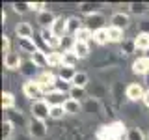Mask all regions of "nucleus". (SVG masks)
I'll return each instance as SVG.
<instances>
[{
    "label": "nucleus",
    "instance_id": "24",
    "mask_svg": "<svg viewBox=\"0 0 149 140\" xmlns=\"http://www.w3.org/2000/svg\"><path fill=\"white\" fill-rule=\"evenodd\" d=\"M99 9H101V4H90V2H84L78 6V11L84 13V15H93V13H99Z\"/></svg>",
    "mask_w": 149,
    "mask_h": 140
},
{
    "label": "nucleus",
    "instance_id": "27",
    "mask_svg": "<svg viewBox=\"0 0 149 140\" xmlns=\"http://www.w3.org/2000/svg\"><path fill=\"white\" fill-rule=\"evenodd\" d=\"M13 133H15V125L9 120H4L2 121V140H11Z\"/></svg>",
    "mask_w": 149,
    "mask_h": 140
},
{
    "label": "nucleus",
    "instance_id": "36",
    "mask_svg": "<svg viewBox=\"0 0 149 140\" xmlns=\"http://www.w3.org/2000/svg\"><path fill=\"white\" fill-rule=\"evenodd\" d=\"M74 75H77V71H74L73 67H60L58 69V77L63 78V80H67V82H73Z\"/></svg>",
    "mask_w": 149,
    "mask_h": 140
},
{
    "label": "nucleus",
    "instance_id": "33",
    "mask_svg": "<svg viewBox=\"0 0 149 140\" xmlns=\"http://www.w3.org/2000/svg\"><path fill=\"white\" fill-rule=\"evenodd\" d=\"M74 39H77V41H84V43H90V39H93V32L88 30L86 26H82L80 30L74 34Z\"/></svg>",
    "mask_w": 149,
    "mask_h": 140
},
{
    "label": "nucleus",
    "instance_id": "45",
    "mask_svg": "<svg viewBox=\"0 0 149 140\" xmlns=\"http://www.w3.org/2000/svg\"><path fill=\"white\" fill-rule=\"evenodd\" d=\"M108 140H119V138H108Z\"/></svg>",
    "mask_w": 149,
    "mask_h": 140
},
{
    "label": "nucleus",
    "instance_id": "13",
    "mask_svg": "<svg viewBox=\"0 0 149 140\" xmlns=\"http://www.w3.org/2000/svg\"><path fill=\"white\" fill-rule=\"evenodd\" d=\"M56 17L52 11H49V9H45V11H41L39 15H37V22H39V26H41V30L43 28H52V24L56 22Z\"/></svg>",
    "mask_w": 149,
    "mask_h": 140
},
{
    "label": "nucleus",
    "instance_id": "5",
    "mask_svg": "<svg viewBox=\"0 0 149 140\" xmlns=\"http://www.w3.org/2000/svg\"><path fill=\"white\" fill-rule=\"evenodd\" d=\"M104 22H106V17L102 15L101 11H99V13H93V15L84 17V26H86L88 30H91V32H97V30H102V28H106Z\"/></svg>",
    "mask_w": 149,
    "mask_h": 140
},
{
    "label": "nucleus",
    "instance_id": "43",
    "mask_svg": "<svg viewBox=\"0 0 149 140\" xmlns=\"http://www.w3.org/2000/svg\"><path fill=\"white\" fill-rule=\"evenodd\" d=\"M2 50H4V54L11 52V43H9V37L8 36H2Z\"/></svg>",
    "mask_w": 149,
    "mask_h": 140
},
{
    "label": "nucleus",
    "instance_id": "41",
    "mask_svg": "<svg viewBox=\"0 0 149 140\" xmlns=\"http://www.w3.org/2000/svg\"><path fill=\"white\" fill-rule=\"evenodd\" d=\"M138 34H149V21L147 19L138 22Z\"/></svg>",
    "mask_w": 149,
    "mask_h": 140
},
{
    "label": "nucleus",
    "instance_id": "22",
    "mask_svg": "<svg viewBox=\"0 0 149 140\" xmlns=\"http://www.w3.org/2000/svg\"><path fill=\"white\" fill-rule=\"evenodd\" d=\"M19 47L28 54H36L37 50H39L37 45H36V41H34V37H30V39H19Z\"/></svg>",
    "mask_w": 149,
    "mask_h": 140
},
{
    "label": "nucleus",
    "instance_id": "31",
    "mask_svg": "<svg viewBox=\"0 0 149 140\" xmlns=\"http://www.w3.org/2000/svg\"><path fill=\"white\" fill-rule=\"evenodd\" d=\"M32 62H34L37 67H49V60H47V52L43 50H37L36 54H32Z\"/></svg>",
    "mask_w": 149,
    "mask_h": 140
},
{
    "label": "nucleus",
    "instance_id": "28",
    "mask_svg": "<svg viewBox=\"0 0 149 140\" xmlns=\"http://www.w3.org/2000/svg\"><path fill=\"white\" fill-rule=\"evenodd\" d=\"M125 140H147V136L143 134V131L140 127H130L125 134Z\"/></svg>",
    "mask_w": 149,
    "mask_h": 140
},
{
    "label": "nucleus",
    "instance_id": "17",
    "mask_svg": "<svg viewBox=\"0 0 149 140\" xmlns=\"http://www.w3.org/2000/svg\"><path fill=\"white\" fill-rule=\"evenodd\" d=\"M71 50L74 54L78 56V58H88L90 56V43H84V41H77L73 39V45H71Z\"/></svg>",
    "mask_w": 149,
    "mask_h": 140
},
{
    "label": "nucleus",
    "instance_id": "26",
    "mask_svg": "<svg viewBox=\"0 0 149 140\" xmlns=\"http://www.w3.org/2000/svg\"><path fill=\"white\" fill-rule=\"evenodd\" d=\"M63 110L67 112V114H78V112L82 110V103L74 101V99H67L65 105H63Z\"/></svg>",
    "mask_w": 149,
    "mask_h": 140
},
{
    "label": "nucleus",
    "instance_id": "32",
    "mask_svg": "<svg viewBox=\"0 0 149 140\" xmlns=\"http://www.w3.org/2000/svg\"><path fill=\"white\" fill-rule=\"evenodd\" d=\"M90 82V77H88V73H84V71H77V75H74V78H73V86H78V88H86V84Z\"/></svg>",
    "mask_w": 149,
    "mask_h": 140
},
{
    "label": "nucleus",
    "instance_id": "25",
    "mask_svg": "<svg viewBox=\"0 0 149 140\" xmlns=\"http://www.w3.org/2000/svg\"><path fill=\"white\" fill-rule=\"evenodd\" d=\"M2 108L6 112L15 108V95L11 92H2Z\"/></svg>",
    "mask_w": 149,
    "mask_h": 140
},
{
    "label": "nucleus",
    "instance_id": "39",
    "mask_svg": "<svg viewBox=\"0 0 149 140\" xmlns=\"http://www.w3.org/2000/svg\"><path fill=\"white\" fill-rule=\"evenodd\" d=\"M67 112L63 110V106H50V120H62Z\"/></svg>",
    "mask_w": 149,
    "mask_h": 140
},
{
    "label": "nucleus",
    "instance_id": "9",
    "mask_svg": "<svg viewBox=\"0 0 149 140\" xmlns=\"http://www.w3.org/2000/svg\"><path fill=\"white\" fill-rule=\"evenodd\" d=\"M129 24H130V17L127 15V13H123V11L112 13L110 26H116V28H119V30H125V28H129Z\"/></svg>",
    "mask_w": 149,
    "mask_h": 140
},
{
    "label": "nucleus",
    "instance_id": "42",
    "mask_svg": "<svg viewBox=\"0 0 149 140\" xmlns=\"http://www.w3.org/2000/svg\"><path fill=\"white\" fill-rule=\"evenodd\" d=\"M30 9H32V11H36L37 15H39L41 11H45V4H43V2H30Z\"/></svg>",
    "mask_w": 149,
    "mask_h": 140
},
{
    "label": "nucleus",
    "instance_id": "34",
    "mask_svg": "<svg viewBox=\"0 0 149 140\" xmlns=\"http://www.w3.org/2000/svg\"><path fill=\"white\" fill-rule=\"evenodd\" d=\"M49 67H62V52H47Z\"/></svg>",
    "mask_w": 149,
    "mask_h": 140
},
{
    "label": "nucleus",
    "instance_id": "4",
    "mask_svg": "<svg viewBox=\"0 0 149 140\" xmlns=\"http://www.w3.org/2000/svg\"><path fill=\"white\" fill-rule=\"evenodd\" d=\"M22 93H24V95L28 97V99H32V101H37V99H43V88L39 86V82L36 80H26L24 82V86H22Z\"/></svg>",
    "mask_w": 149,
    "mask_h": 140
},
{
    "label": "nucleus",
    "instance_id": "18",
    "mask_svg": "<svg viewBox=\"0 0 149 140\" xmlns=\"http://www.w3.org/2000/svg\"><path fill=\"white\" fill-rule=\"evenodd\" d=\"M50 32H52L56 37H62V39H63V36H67V19L58 17L56 22L52 24V28H50Z\"/></svg>",
    "mask_w": 149,
    "mask_h": 140
},
{
    "label": "nucleus",
    "instance_id": "8",
    "mask_svg": "<svg viewBox=\"0 0 149 140\" xmlns=\"http://www.w3.org/2000/svg\"><path fill=\"white\" fill-rule=\"evenodd\" d=\"M22 65V58L19 56V52L11 50V52L4 54V67L9 69V71H15V69H21Z\"/></svg>",
    "mask_w": 149,
    "mask_h": 140
},
{
    "label": "nucleus",
    "instance_id": "16",
    "mask_svg": "<svg viewBox=\"0 0 149 140\" xmlns=\"http://www.w3.org/2000/svg\"><path fill=\"white\" fill-rule=\"evenodd\" d=\"M15 34L19 36V39H30V37L34 36V28H32L30 22L22 21L15 26Z\"/></svg>",
    "mask_w": 149,
    "mask_h": 140
},
{
    "label": "nucleus",
    "instance_id": "30",
    "mask_svg": "<svg viewBox=\"0 0 149 140\" xmlns=\"http://www.w3.org/2000/svg\"><path fill=\"white\" fill-rule=\"evenodd\" d=\"M69 99H74V101H86V88H78V86H73L71 92H69Z\"/></svg>",
    "mask_w": 149,
    "mask_h": 140
},
{
    "label": "nucleus",
    "instance_id": "1",
    "mask_svg": "<svg viewBox=\"0 0 149 140\" xmlns=\"http://www.w3.org/2000/svg\"><path fill=\"white\" fill-rule=\"evenodd\" d=\"M127 127H125L123 121H112V123H106V125H101L97 129V138L99 140H108V138H119L127 134Z\"/></svg>",
    "mask_w": 149,
    "mask_h": 140
},
{
    "label": "nucleus",
    "instance_id": "40",
    "mask_svg": "<svg viewBox=\"0 0 149 140\" xmlns=\"http://www.w3.org/2000/svg\"><path fill=\"white\" fill-rule=\"evenodd\" d=\"M125 47H121V54H130L134 49H136V45H134V39L132 41H123Z\"/></svg>",
    "mask_w": 149,
    "mask_h": 140
},
{
    "label": "nucleus",
    "instance_id": "6",
    "mask_svg": "<svg viewBox=\"0 0 149 140\" xmlns=\"http://www.w3.org/2000/svg\"><path fill=\"white\" fill-rule=\"evenodd\" d=\"M56 78H58V77H56L54 73H50V69H49V71L45 69V71H41L39 75H37L36 80L39 82V86L43 88V92H45V93H49V92H52V90H54V82H56Z\"/></svg>",
    "mask_w": 149,
    "mask_h": 140
},
{
    "label": "nucleus",
    "instance_id": "38",
    "mask_svg": "<svg viewBox=\"0 0 149 140\" xmlns=\"http://www.w3.org/2000/svg\"><path fill=\"white\" fill-rule=\"evenodd\" d=\"M11 8H13V11L21 13V15H24V13L32 11V9H30V2H13Z\"/></svg>",
    "mask_w": 149,
    "mask_h": 140
},
{
    "label": "nucleus",
    "instance_id": "21",
    "mask_svg": "<svg viewBox=\"0 0 149 140\" xmlns=\"http://www.w3.org/2000/svg\"><path fill=\"white\" fill-rule=\"evenodd\" d=\"M106 30H108V41L110 43H121V41H125L123 30H119V28H116V26H108Z\"/></svg>",
    "mask_w": 149,
    "mask_h": 140
},
{
    "label": "nucleus",
    "instance_id": "15",
    "mask_svg": "<svg viewBox=\"0 0 149 140\" xmlns=\"http://www.w3.org/2000/svg\"><path fill=\"white\" fill-rule=\"evenodd\" d=\"M6 120H9L13 125H15V127H24V125H28L26 118L22 116V112H19L17 108L8 110V112H6Z\"/></svg>",
    "mask_w": 149,
    "mask_h": 140
},
{
    "label": "nucleus",
    "instance_id": "11",
    "mask_svg": "<svg viewBox=\"0 0 149 140\" xmlns=\"http://www.w3.org/2000/svg\"><path fill=\"white\" fill-rule=\"evenodd\" d=\"M132 73L138 75V77H146L149 75V58L147 56H142V58H136L132 62Z\"/></svg>",
    "mask_w": 149,
    "mask_h": 140
},
{
    "label": "nucleus",
    "instance_id": "2",
    "mask_svg": "<svg viewBox=\"0 0 149 140\" xmlns=\"http://www.w3.org/2000/svg\"><path fill=\"white\" fill-rule=\"evenodd\" d=\"M47 133H49V127H47V123H45L43 120L32 118L30 121H28V134H30V138L43 140L47 136Z\"/></svg>",
    "mask_w": 149,
    "mask_h": 140
},
{
    "label": "nucleus",
    "instance_id": "12",
    "mask_svg": "<svg viewBox=\"0 0 149 140\" xmlns=\"http://www.w3.org/2000/svg\"><path fill=\"white\" fill-rule=\"evenodd\" d=\"M37 69H39V67H37V65L32 62V58H30V60H22V65H21V69H19V73L24 75L28 80H34ZM36 78H37V77H36Z\"/></svg>",
    "mask_w": 149,
    "mask_h": 140
},
{
    "label": "nucleus",
    "instance_id": "46",
    "mask_svg": "<svg viewBox=\"0 0 149 140\" xmlns=\"http://www.w3.org/2000/svg\"><path fill=\"white\" fill-rule=\"evenodd\" d=\"M147 140H149V133H147Z\"/></svg>",
    "mask_w": 149,
    "mask_h": 140
},
{
    "label": "nucleus",
    "instance_id": "35",
    "mask_svg": "<svg viewBox=\"0 0 149 140\" xmlns=\"http://www.w3.org/2000/svg\"><path fill=\"white\" fill-rule=\"evenodd\" d=\"M93 41H95L97 45H106V43H108V30L102 28V30L93 32Z\"/></svg>",
    "mask_w": 149,
    "mask_h": 140
},
{
    "label": "nucleus",
    "instance_id": "37",
    "mask_svg": "<svg viewBox=\"0 0 149 140\" xmlns=\"http://www.w3.org/2000/svg\"><path fill=\"white\" fill-rule=\"evenodd\" d=\"M71 88H73V84L71 82H67V80H63V78H56V82H54V90H58V92H62V93H69L71 92Z\"/></svg>",
    "mask_w": 149,
    "mask_h": 140
},
{
    "label": "nucleus",
    "instance_id": "19",
    "mask_svg": "<svg viewBox=\"0 0 149 140\" xmlns=\"http://www.w3.org/2000/svg\"><path fill=\"white\" fill-rule=\"evenodd\" d=\"M78 60H80V58H78L71 49H67V50L62 52V67H73L74 69V65L78 64Z\"/></svg>",
    "mask_w": 149,
    "mask_h": 140
},
{
    "label": "nucleus",
    "instance_id": "10",
    "mask_svg": "<svg viewBox=\"0 0 149 140\" xmlns=\"http://www.w3.org/2000/svg\"><path fill=\"white\" fill-rule=\"evenodd\" d=\"M43 99L49 103V106H63V105H65V101H67L69 97H65V93L58 92V90H52V92L45 93Z\"/></svg>",
    "mask_w": 149,
    "mask_h": 140
},
{
    "label": "nucleus",
    "instance_id": "44",
    "mask_svg": "<svg viewBox=\"0 0 149 140\" xmlns=\"http://www.w3.org/2000/svg\"><path fill=\"white\" fill-rule=\"evenodd\" d=\"M143 105L149 108V90H146V95H143Z\"/></svg>",
    "mask_w": 149,
    "mask_h": 140
},
{
    "label": "nucleus",
    "instance_id": "23",
    "mask_svg": "<svg viewBox=\"0 0 149 140\" xmlns=\"http://www.w3.org/2000/svg\"><path fill=\"white\" fill-rule=\"evenodd\" d=\"M149 4H146V2H130L129 4V13H132V15H143V13L147 11V8Z\"/></svg>",
    "mask_w": 149,
    "mask_h": 140
},
{
    "label": "nucleus",
    "instance_id": "20",
    "mask_svg": "<svg viewBox=\"0 0 149 140\" xmlns=\"http://www.w3.org/2000/svg\"><path fill=\"white\" fill-rule=\"evenodd\" d=\"M84 26V21H80L77 15H71V17H67V34L69 36H73L74 37V34H77L78 30Z\"/></svg>",
    "mask_w": 149,
    "mask_h": 140
},
{
    "label": "nucleus",
    "instance_id": "3",
    "mask_svg": "<svg viewBox=\"0 0 149 140\" xmlns=\"http://www.w3.org/2000/svg\"><path fill=\"white\" fill-rule=\"evenodd\" d=\"M32 118H36V120H47V118H50V106H49V103H47L45 99H37L32 103Z\"/></svg>",
    "mask_w": 149,
    "mask_h": 140
},
{
    "label": "nucleus",
    "instance_id": "7",
    "mask_svg": "<svg viewBox=\"0 0 149 140\" xmlns=\"http://www.w3.org/2000/svg\"><path fill=\"white\" fill-rule=\"evenodd\" d=\"M143 95H146V90L142 88V84L134 82V84H129L127 90H125V97H127L129 101H143Z\"/></svg>",
    "mask_w": 149,
    "mask_h": 140
},
{
    "label": "nucleus",
    "instance_id": "14",
    "mask_svg": "<svg viewBox=\"0 0 149 140\" xmlns=\"http://www.w3.org/2000/svg\"><path fill=\"white\" fill-rule=\"evenodd\" d=\"M82 110L90 112V114H95V116H101L102 114L101 103H99V99H95V97H88V99L82 103Z\"/></svg>",
    "mask_w": 149,
    "mask_h": 140
},
{
    "label": "nucleus",
    "instance_id": "29",
    "mask_svg": "<svg viewBox=\"0 0 149 140\" xmlns=\"http://www.w3.org/2000/svg\"><path fill=\"white\" fill-rule=\"evenodd\" d=\"M134 45H136V49H140V50H149V34H136Z\"/></svg>",
    "mask_w": 149,
    "mask_h": 140
}]
</instances>
